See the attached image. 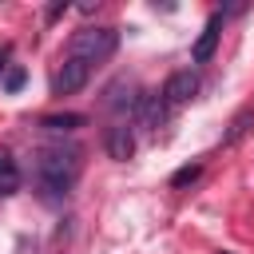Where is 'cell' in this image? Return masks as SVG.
I'll list each match as a JSON object with an SVG mask.
<instances>
[{
	"mask_svg": "<svg viewBox=\"0 0 254 254\" xmlns=\"http://www.w3.org/2000/svg\"><path fill=\"white\" fill-rule=\"evenodd\" d=\"M83 171V151L71 143H52L36 151V183L44 194H67L79 183Z\"/></svg>",
	"mask_w": 254,
	"mask_h": 254,
	"instance_id": "cell-1",
	"label": "cell"
},
{
	"mask_svg": "<svg viewBox=\"0 0 254 254\" xmlns=\"http://www.w3.org/2000/svg\"><path fill=\"white\" fill-rule=\"evenodd\" d=\"M115 48H119V32H115V28H83V32L71 36V52H67V56H75V60H83V64H99V60H107Z\"/></svg>",
	"mask_w": 254,
	"mask_h": 254,
	"instance_id": "cell-2",
	"label": "cell"
},
{
	"mask_svg": "<svg viewBox=\"0 0 254 254\" xmlns=\"http://www.w3.org/2000/svg\"><path fill=\"white\" fill-rule=\"evenodd\" d=\"M87 79H91V64L67 56V60L56 67V75H52V91H56V95H75L79 87H87Z\"/></svg>",
	"mask_w": 254,
	"mask_h": 254,
	"instance_id": "cell-3",
	"label": "cell"
},
{
	"mask_svg": "<svg viewBox=\"0 0 254 254\" xmlns=\"http://www.w3.org/2000/svg\"><path fill=\"white\" fill-rule=\"evenodd\" d=\"M198 91V75L190 71V67H183V71H171L167 75V83H163V103H171V107H183L190 95Z\"/></svg>",
	"mask_w": 254,
	"mask_h": 254,
	"instance_id": "cell-4",
	"label": "cell"
},
{
	"mask_svg": "<svg viewBox=\"0 0 254 254\" xmlns=\"http://www.w3.org/2000/svg\"><path fill=\"white\" fill-rule=\"evenodd\" d=\"M103 147H107V155H111L115 163H127V159L135 155V131H131L127 123H111V127L103 131Z\"/></svg>",
	"mask_w": 254,
	"mask_h": 254,
	"instance_id": "cell-5",
	"label": "cell"
},
{
	"mask_svg": "<svg viewBox=\"0 0 254 254\" xmlns=\"http://www.w3.org/2000/svg\"><path fill=\"white\" fill-rule=\"evenodd\" d=\"M218 36H222V12H214V16L206 20V28L198 32V40H194V48H190V60H194V64H210V60H214V48H218Z\"/></svg>",
	"mask_w": 254,
	"mask_h": 254,
	"instance_id": "cell-6",
	"label": "cell"
},
{
	"mask_svg": "<svg viewBox=\"0 0 254 254\" xmlns=\"http://www.w3.org/2000/svg\"><path fill=\"white\" fill-rule=\"evenodd\" d=\"M16 190H20V167H16L12 155L0 151V198L4 194H16Z\"/></svg>",
	"mask_w": 254,
	"mask_h": 254,
	"instance_id": "cell-7",
	"label": "cell"
},
{
	"mask_svg": "<svg viewBox=\"0 0 254 254\" xmlns=\"http://www.w3.org/2000/svg\"><path fill=\"white\" fill-rule=\"evenodd\" d=\"M83 123H87V115H79V111H64V115H44V119H40L44 131H75V127H83Z\"/></svg>",
	"mask_w": 254,
	"mask_h": 254,
	"instance_id": "cell-8",
	"label": "cell"
},
{
	"mask_svg": "<svg viewBox=\"0 0 254 254\" xmlns=\"http://www.w3.org/2000/svg\"><path fill=\"white\" fill-rule=\"evenodd\" d=\"M250 119H254V111H250V107H246V111H238V115H234V123H230V131L222 135V143H234V139L246 131V123H250Z\"/></svg>",
	"mask_w": 254,
	"mask_h": 254,
	"instance_id": "cell-9",
	"label": "cell"
},
{
	"mask_svg": "<svg viewBox=\"0 0 254 254\" xmlns=\"http://www.w3.org/2000/svg\"><path fill=\"white\" fill-rule=\"evenodd\" d=\"M202 175V163H190V167H179L175 175H171V187H187V183H194Z\"/></svg>",
	"mask_w": 254,
	"mask_h": 254,
	"instance_id": "cell-10",
	"label": "cell"
},
{
	"mask_svg": "<svg viewBox=\"0 0 254 254\" xmlns=\"http://www.w3.org/2000/svg\"><path fill=\"white\" fill-rule=\"evenodd\" d=\"M24 79H28V71H24V67H8V71H4V91H8V95H16V91L24 87Z\"/></svg>",
	"mask_w": 254,
	"mask_h": 254,
	"instance_id": "cell-11",
	"label": "cell"
},
{
	"mask_svg": "<svg viewBox=\"0 0 254 254\" xmlns=\"http://www.w3.org/2000/svg\"><path fill=\"white\" fill-rule=\"evenodd\" d=\"M60 12H67V4H64V0H60V4H52V8H48V20H56V16H60Z\"/></svg>",
	"mask_w": 254,
	"mask_h": 254,
	"instance_id": "cell-12",
	"label": "cell"
},
{
	"mask_svg": "<svg viewBox=\"0 0 254 254\" xmlns=\"http://www.w3.org/2000/svg\"><path fill=\"white\" fill-rule=\"evenodd\" d=\"M0 71H4V56H0Z\"/></svg>",
	"mask_w": 254,
	"mask_h": 254,
	"instance_id": "cell-13",
	"label": "cell"
}]
</instances>
